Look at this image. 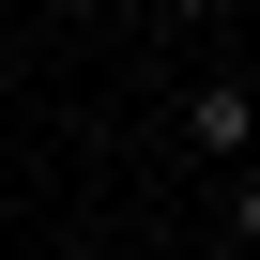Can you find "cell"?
Instances as JSON below:
<instances>
[{"instance_id": "6da1fadb", "label": "cell", "mask_w": 260, "mask_h": 260, "mask_svg": "<svg viewBox=\"0 0 260 260\" xmlns=\"http://www.w3.org/2000/svg\"><path fill=\"white\" fill-rule=\"evenodd\" d=\"M230 245L260 260V169H230Z\"/></svg>"}, {"instance_id": "7a4b0ae2", "label": "cell", "mask_w": 260, "mask_h": 260, "mask_svg": "<svg viewBox=\"0 0 260 260\" xmlns=\"http://www.w3.org/2000/svg\"><path fill=\"white\" fill-rule=\"evenodd\" d=\"M245 92H260V61H245Z\"/></svg>"}]
</instances>
